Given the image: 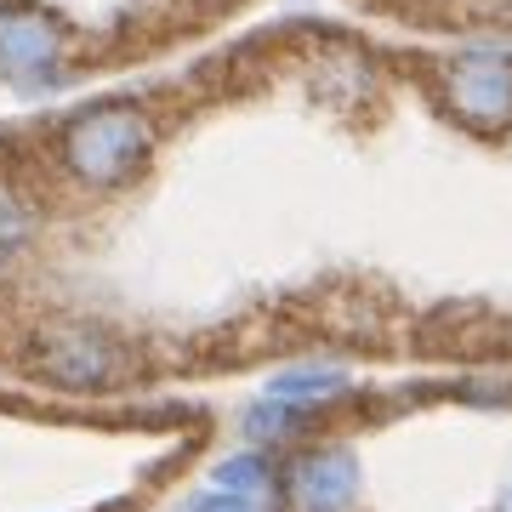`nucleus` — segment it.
I'll use <instances>...</instances> for the list:
<instances>
[{"label": "nucleus", "instance_id": "nucleus-4", "mask_svg": "<svg viewBox=\"0 0 512 512\" xmlns=\"http://www.w3.org/2000/svg\"><path fill=\"white\" fill-rule=\"evenodd\" d=\"M29 370L40 382L63 387V393H103V387L120 382L126 370V353L103 325H86V319H57L29 342Z\"/></svg>", "mask_w": 512, "mask_h": 512}, {"label": "nucleus", "instance_id": "nucleus-8", "mask_svg": "<svg viewBox=\"0 0 512 512\" xmlns=\"http://www.w3.org/2000/svg\"><path fill=\"white\" fill-rule=\"evenodd\" d=\"M308 427H313L308 410H296V404L274 399V393H262V399L245 410V439H251L256 450H268V444H296Z\"/></svg>", "mask_w": 512, "mask_h": 512}, {"label": "nucleus", "instance_id": "nucleus-5", "mask_svg": "<svg viewBox=\"0 0 512 512\" xmlns=\"http://www.w3.org/2000/svg\"><path fill=\"white\" fill-rule=\"evenodd\" d=\"M359 456L348 444H302L279 467V501L285 512H359Z\"/></svg>", "mask_w": 512, "mask_h": 512}, {"label": "nucleus", "instance_id": "nucleus-7", "mask_svg": "<svg viewBox=\"0 0 512 512\" xmlns=\"http://www.w3.org/2000/svg\"><path fill=\"white\" fill-rule=\"evenodd\" d=\"M35 234H40L35 200H29L18 183H6V177H0V274H12V268H18V256L35 245Z\"/></svg>", "mask_w": 512, "mask_h": 512}, {"label": "nucleus", "instance_id": "nucleus-11", "mask_svg": "<svg viewBox=\"0 0 512 512\" xmlns=\"http://www.w3.org/2000/svg\"><path fill=\"white\" fill-rule=\"evenodd\" d=\"M495 512H512V490H507V495H501V501H495Z\"/></svg>", "mask_w": 512, "mask_h": 512}, {"label": "nucleus", "instance_id": "nucleus-1", "mask_svg": "<svg viewBox=\"0 0 512 512\" xmlns=\"http://www.w3.org/2000/svg\"><path fill=\"white\" fill-rule=\"evenodd\" d=\"M160 148V120L137 97H103L57 126V171L86 194H120L148 171Z\"/></svg>", "mask_w": 512, "mask_h": 512}, {"label": "nucleus", "instance_id": "nucleus-10", "mask_svg": "<svg viewBox=\"0 0 512 512\" xmlns=\"http://www.w3.org/2000/svg\"><path fill=\"white\" fill-rule=\"evenodd\" d=\"M183 512H285L279 495H239V490H217V484H205L183 501Z\"/></svg>", "mask_w": 512, "mask_h": 512}, {"label": "nucleus", "instance_id": "nucleus-3", "mask_svg": "<svg viewBox=\"0 0 512 512\" xmlns=\"http://www.w3.org/2000/svg\"><path fill=\"white\" fill-rule=\"evenodd\" d=\"M74 63V35L40 0H0V80L23 97L63 86Z\"/></svg>", "mask_w": 512, "mask_h": 512}, {"label": "nucleus", "instance_id": "nucleus-2", "mask_svg": "<svg viewBox=\"0 0 512 512\" xmlns=\"http://www.w3.org/2000/svg\"><path fill=\"white\" fill-rule=\"evenodd\" d=\"M439 109L473 137L512 131V46H461L433 69Z\"/></svg>", "mask_w": 512, "mask_h": 512}, {"label": "nucleus", "instance_id": "nucleus-6", "mask_svg": "<svg viewBox=\"0 0 512 512\" xmlns=\"http://www.w3.org/2000/svg\"><path fill=\"white\" fill-rule=\"evenodd\" d=\"M268 393L285 404H296V410H308V416H319L325 404H336L342 393H348V370L342 365H291L279 370L274 382H268Z\"/></svg>", "mask_w": 512, "mask_h": 512}, {"label": "nucleus", "instance_id": "nucleus-9", "mask_svg": "<svg viewBox=\"0 0 512 512\" xmlns=\"http://www.w3.org/2000/svg\"><path fill=\"white\" fill-rule=\"evenodd\" d=\"M205 484L217 490H239V495H279V467L268 461V450H234L211 467Z\"/></svg>", "mask_w": 512, "mask_h": 512}]
</instances>
